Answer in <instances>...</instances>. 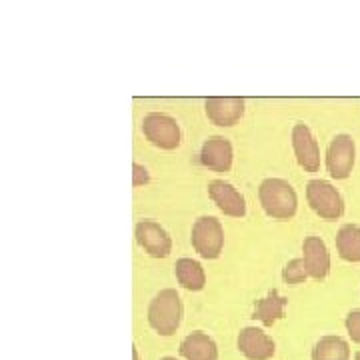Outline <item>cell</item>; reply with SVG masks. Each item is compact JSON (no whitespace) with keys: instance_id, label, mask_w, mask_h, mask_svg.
Here are the masks:
<instances>
[{"instance_id":"obj_5","label":"cell","mask_w":360,"mask_h":360,"mask_svg":"<svg viewBox=\"0 0 360 360\" xmlns=\"http://www.w3.org/2000/svg\"><path fill=\"white\" fill-rule=\"evenodd\" d=\"M191 243L194 250L206 260L219 258L224 248V229L220 220L214 217H200L198 220H194Z\"/></svg>"},{"instance_id":"obj_6","label":"cell","mask_w":360,"mask_h":360,"mask_svg":"<svg viewBox=\"0 0 360 360\" xmlns=\"http://www.w3.org/2000/svg\"><path fill=\"white\" fill-rule=\"evenodd\" d=\"M356 158V144L350 134H336L326 150V168L330 176L336 180H345L350 176Z\"/></svg>"},{"instance_id":"obj_21","label":"cell","mask_w":360,"mask_h":360,"mask_svg":"<svg viewBox=\"0 0 360 360\" xmlns=\"http://www.w3.org/2000/svg\"><path fill=\"white\" fill-rule=\"evenodd\" d=\"M150 182V172L148 168L142 167L139 162L132 165V184L134 186H142V184H148Z\"/></svg>"},{"instance_id":"obj_16","label":"cell","mask_w":360,"mask_h":360,"mask_svg":"<svg viewBox=\"0 0 360 360\" xmlns=\"http://www.w3.org/2000/svg\"><path fill=\"white\" fill-rule=\"evenodd\" d=\"M174 274H176V281H179L180 286L191 290V292H198V290L205 288V269L194 258H179L176 264H174Z\"/></svg>"},{"instance_id":"obj_3","label":"cell","mask_w":360,"mask_h":360,"mask_svg":"<svg viewBox=\"0 0 360 360\" xmlns=\"http://www.w3.org/2000/svg\"><path fill=\"white\" fill-rule=\"evenodd\" d=\"M307 200L322 220H338L345 214V198L328 180H310L307 184Z\"/></svg>"},{"instance_id":"obj_22","label":"cell","mask_w":360,"mask_h":360,"mask_svg":"<svg viewBox=\"0 0 360 360\" xmlns=\"http://www.w3.org/2000/svg\"><path fill=\"white\" fill-rule=\"evenodd\" d=\"M132 360H141V356H139V350H136V347H132Z\"/></svg>"},{"instance_id":"obj_15","label":"cell","mask_w":360,"mask_h":360,"mask_svg":"<svg viewBox=\"0 0 360 360\" xmlns=\"http://www.w3.org/2000/svg\"><path fill=\"white\" fill-rule=\"evenodd\" d=\"M288 300L278 290H270L269 295L262 296L255 304V321L262 322L264 326H272L284 316Z\"/></svg>"},{"instance_id":"obj_24","label":"cell","mask_w":360,"mask_h":360,"mask_svg":"<svg viewBox=\"0 0 360 360\" xmlns=\"http://www.w3.org/2000/svg\"><path fill=\"white\" fill-rule=\"evenodd\" d=\"M160 360H176V359H172V356H165V359H160Z\"/></svg>"},{"instance_id":"obj_13","label":"cell","mask_w":360,"mask_h":360,"mask_svg":"<svg viewBox=\"0 0 360 360\" xmlns=\"http://www.w3.org/2000/svg\"><path fill=\"white\" fill-rule=\"evenodd\" d=\"M232 144L224 136H210L200 148V162L202 167L214 172H229L232 167Z\"/></svg>"},{"instance_id":"obj_19","label":"cell","mask_w":360,"mask_h":360,"mask_svg":"<svg viewBox=\"0 0 360 360\" xmlns=\"http://www.w3.org/2000/svg\"><path fill=\"white\" fill-rule=\"evenodd\" d=\"M307 278H309V274H307L302 258H292L284 264L283 281L286 284H302Z\"/></svg>"},{"instance_id":"obj_10","label":"cell","mask_w":360,"mask_h":360,"mask_svg":"<svg viewBox=\"0 0 360 360\" xmlns=\"http://www.w3.org/2000/svg\"><path fill=\"white\" fill-rule=\"evenodd\" d=\"M208 120L217 127H234L245 116V101L238 96H212L205 103Z\"/></svg>"},{"instance_id":"obj_17","label":"cell","mask_w":360,"mask_h":360,"mask_svg":"<svg viewBox=\"0 0 360 360\" xmlns=\"http://www.w3.org/2000/svg\"><path fill=\"white\" fill-rule=\"evenodd\" d=\"M336 250L347 262H360V226L345 224L336 234Z\"/></svg>"},{"instance_id":"obj_11","label":"cell","mask_w":360,"mask_h":360,"mask_svg":"<svg viewBox=\"0 0 360 360\" xmlns=\"http://www.w3.org/2000/svg\"><path fill=\"white\" fill-rule=\"evenodd\" d=\"M302 260L307 274L314 281H324L330 272V252L321 236H307L302 243Z\"/></svg>"},{"instance_id":"obj_20","label":"cell","mask_w":360,"mask_h":360,"mask_svg":"<svg viewBox=\"0 0 360 360\" xmlns=\"http://www.w3.org/2000/svg\"><path fill=\"white\" fill-rule=\"evenodd\" d=\"M345 326H347V333L350 336V340L360 345V310H350L348 312Z\"/></svg>"},{"instance_id":"obj_18","label":"cell","mask_w":360,"mask_h":360,"mask_svg":"<svg viewBox=\"0 0 360 360\" xmlns=\"http://www.w3.org/2000/svg\"><path fill=\"white\" fill-rule=\"evenodd\" d=\"M312 360H350V347L340 336H322L312 348Z\"/></svg>"},{"instance_id":"obj_1","label":"cell","mask_w":360,"mask_h":360,"mask_svg":"<svg viewBox=\"0 0 360 360\" xmlns=\"http://www.w3.org/2000/svg\"><path fill=\"white\" fill-rule=\"evenodd\" d=\"M258 200L270 219L290 220L298 208L295 186L284 179H264L258 188Z\"/></svg>"},{"instance_id":"obj_14","label":"cell","mask_w":360,"mask_h":360,"mask_svg":"<svg viewBox=\"0 0 360 360\" xmlns=\"http://www.w3.org/2000/svg\"><path fill=\"white\" fill-rule=\"evenodd\" d=\"M180 354L186 360H219V347L210 336L196 330L180 342Z\"/></svg>"},{"instance_id":"obj_23","label":"cell","mask_w":360,"mask_h":360,"mask_svg":"<svg viewBox=\"0 0 360 360\" xmlns=\"http://www.w3.org/2000/svg\"><path fill=\"white\" fill-rule=\"evenodd\" d=\"M354 360H360V350L356 352V354H354Z\"/></svg>"},{"instance_id":"obj_12","label":"cell","mask_w":360,"mask_h":360,"mask_svg":"<svg viewBox=\"0 0 360 360\" xmlns=\"http://www.w3.org/2000/svg\"><path fill=\"white\" fill-rule=\"evenodd\" d=\"M238 350L245 354L248 360H269L276 352V345L264 330L257 326H246L238 335Z\"/></svg>"},{"instance_id":"obj_8","label":"cell","mask_w":360,"mask_h":360,"mask_svg":"<svg viewBox=\"0 0 360 360\" xmlns=\"http://www.w3.org/2000/svg\"><path fill=\"white\" fill-rule=\"evenodd\" d=\"M292 148L300 168L307 172H319L321 168V148L312 130L304 122H296L292 127Z\"/></svg>"},{"instance_id":"obj_9","label":"cell","mask_w":360,"mask_h":360,"mask_svg":"<svg viewBox=\"0 0 360 360\" xmlns=\"http://www.w3.org/2000/svg\"><path fill=\"white\" fill-rule=\"evenodd\" d=\"M208 196L212 198L214 205L219 206L220 212H224L226 217L243 219L246 214L245 196L238 193V188L234 184L226 182V180H210Z\"/></svg>"},{"instance_id":"obj_2","label":"cell","mask_w":360,"mask_h":360,"mask_svg":"<svg viewBox=\"0 0 360 360\" xmlns=\"http://www.w3.org/2000/svg\"><path fill=\"white\" fill-rule=\"evenodd\" d=\"M182 300L174 288H165L148 304V324L160 336H172L182 322Z\"/></svg>"},{"instance_id":"obj_4","label":"cell","mask_w":360,"mask_h":360,"mask_svg":"<svg viewBox=\"0 0 360 360\" xmlns=\"http://www.w3.org/2000/svg\"><path fill=\"white\" fill-rule=\"evenodd\" d=\"M142 134L150 144H155L156 148H162V150H174L182 142V132H180L176 118L165 112H148L144 116Z\"/></svg>"},{"instance_id":"obj_7","label":"cell","mask_w":360,"mask_h":360,"mask_svg":"<svg viewBox=\"0 0 360 360\" xmlns=\"http://www.w3.org/2000/svg\"><path fill=\"white\" fill-rule=\"evenodd\" d=\"M136 243L155 258H167L172 252V238L155 220H141L134 229Z\"/></svg>"}]
</instances>
